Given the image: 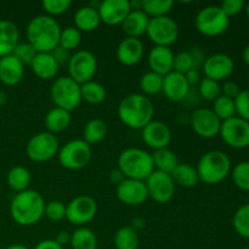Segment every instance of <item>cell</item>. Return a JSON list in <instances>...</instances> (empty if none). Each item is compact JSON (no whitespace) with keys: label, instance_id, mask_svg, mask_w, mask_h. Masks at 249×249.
<instances>
[{"label":"cell","instance_id":"cell-28","mask_svg":"<svg viewBox=\"0 0 249 249\" xmlns=\"http://www.w3.org/2000/svg\"><path fill=\"white\" fill-rule=\"evenodd\" d=\"M71 121H72L71 112L58 108V107H53L46 113L44 123H45L46 131L55 135V134L62 133L63 130H66L70 126Z\"/></svg>","mask_w":249,"mask_h":249},{"label":"cell","instance_id":"cell-61","mask_svg":"<svg viewBox=\"0 0 249 249\" xmlns=\"http://www.w3.org/2000/svg\"><path fill=\"white\" fill-rule=\"evenodd\" d=\"M248 84H249V74H248Z\"/></svg>","mask_w":249,"mask_h":249},{"label":"cell","instance_id":"cell-37","mask_svg":"<svg viewBox=\"0 0 249 249\" xmlns=\"http://www.w3.org/2000/svg\"><path fill=\"white\" fill-rule=\"evenodd\" d=\"M140 89L145 96L160 94L163 89V77L151 71L145 73L140 79Z\"/></svg>","mask_w":249,"mask_h":249},{"label":"cell","instance_id":"cell-49","mask_svg":"<svg viewBox=\"0 0 249 249\" xmlns=\"http://www.w3.org/2000/svg\"><path fill=\"white\" fill-rule=\"evenodd\" d=\"M240 87H238L235 82H232V80H226V82L221 85V95L229 97V99L235 100L236 96L240 94Z\"/></svg>","mask_w":249,"mask_h":249},{"label":"cell","instance_id":"cell-3","mask_svg":"<svg viewBox=\"0 0 249 249\" xmlns=\"http://www.w3.org/2000/svg\"><path fill=\"white\" fill-rule=\"evenodd\" d=\"M155 107L152 101L142 94L126 95L118 106V117L122 123L131 129H142L153 121Z\"/></svg>","mask_w":249,"mask_h":249},{"label":"cell","instance_id":"cell-8","mask_svg":"<svg viewBox=\"0 0 249 249\" xmlns=\"http://www.w3.org/2000/svg\"><path fill=\"white\" fill-rule=\"evenodd\" d=\"M91 146L84 140H71L60 147L57 153L58 162L65 169L80 170L91 160Z\"/></svg>","mask_w":249,"mask_h":249},{"label":"cell","instance_id":"cell-56","mask_svg":"<svg viewBox=\"0 0 249 249\" xmlns=\"http://www.w3.org/2000/svg\"><path fill=\"white\" fill-rule=\"evenodd\" d=\"M242 58H243V62L249 67V44L243 49V53H242Z\"/></svg>","mask_w":249,"mask_h":249},{"label":"cell","instance_id":"cell-39","mask_svg":"<svg viewBox=\"0 0 249 249\" xmlns=\"http://www.w3.org/2000/svg\"><path fill=\"white\" fill-rule=\"evenodd\" d=\"M82 43V32L75 27H66L61 29L58 46L67 51H73Z\"/></svg>","mask_w":249,"mask_h":249},{"label":"cell","instance_id":"cell-27","mask_svg":"<svg viewBox=\"0 0 249 249\" xmlns=\"http://www.w3.org/2000/svg\"><path fill=\"white\" fill-rule=\"evenodd\" d=\"M100 23H101V18H100L99 11L89 5L79 7L75 12L74 24L75 28L79 29L80 32L89 33V32L95 31L100 26Z\"/></svg>","mask_w":249,"mask_h":249},{"label":"cell","instance_id":"cell-14","mask_svg":"<svg viewBox=\"0 0 249 249\" xmlns=\"http://www.w3.org/2000/svg\"><path fill=\"white\" fill-rule=\"evenodd\" d=\"M147 187L148 197L157 203H167L173 198L175 194V184L170 174L155 170L145 180Z\"/></svg>","mask_w":249,"mask_h":249},{"label":"cell","instance_id":"cell-47","mask_svg":"<svg viewBox=\"0 0 249 249\" xmlns=\"http://www.w3.org/2000/svg\"><path fill=\"white\" fill-rule=\"evenodd\" d=\"M236 116L249 122V89L241 90L235 99Z\"/></svg>","mask_w":249,"mask_h":249},{"label":"cell","instance_id":"cell-51","mask_svg":"<svg viewBox=\"0 0 249 249\" xmlns=\"http://www.w3.org/2000/svg\"><path fill=\"white\" fill-rule=\"evenodd\" d=\"M124 179H125V177H124V174L121 172L119 168L112 169L111 172H109V181H111L113 185H116V187L118 186L121 182H123Z\"/></svg>","mask_w":249,"mask_h":249},{"label":"cell","instance_id":"cell-12","mask_svg":"<svg viewBox=\"0 0 249 249\" xmlns=\"http://www.w3.org/2000/svg\"><path fill=\"white\" fill-rule=\"evenodd\" d=\"M219 135L224 142L236 150H242L249 146V122L235 116L221 122Z\"/></svg>","mask_w":249,"mask_h":249},{"label":"cell","instance_id":"cell-16","mask_svg":"<svg viewBox=\"0 0 249 249\" xmlns=\"http://www.w3.org/2000/svg\"><path fill=\"white\" fill-rule=\"evenodd\" d=\"M202 68H203L206 78L220 83L231 77L233 70H235V62L231 58V56L223 53H218L208 56L204 60Z\"/></svg>","mask_w":249,"mask_h":249},{"label":"cell","instance_id":"cell-50","mask_svg":"<svg viewBox=\"0 0 249 249\" xmlns=\"http://www.w3.org/2000/svg\"><path fill=\"white\" fill-rule=\"evenodd\" d=\"M51 55H53V58L56 60L58 67H61V66L68 65L71 56H72L70 53V51L65 50V49H62L61 46H57L56 49H53V50L51 51Z\"/></svg>","mask_w":249,"mask_h":249},{"label":"cell","instance_id":"cell-42","mask_svg":"<svg viewBox=\"0 0 249 249\" xmlns=\"http://www.w3.org/2000/svg\"><path fill=\"white\" fill-rule=\"evenodd\" d=\"M232 181L242 191L249 192V160L240 162L231 170Z\"/></svg>","mask_w":249,"mask_h":249},{"label":"cell","instance_id":"cell-20","mask_svg":"<svg viewBox=\"0 0 249 249\" xmlns=\"http://www.w3.org/2000/svg\"><path fill=\"white\" fill-rule=\"evenodd\" d=\"M165 97L172 102L184 101L190 91V84L184 74L172 71L163 77V89Z\"/></svg>","mask_w":249,"mask_h":249},{"label":"cell","instance_id":"cell-41","mask_svg":"<svg viewBox=\"0 0 249 249\" xmlns=\"http://www.w3.org/2000/svg\"><path fill=\"white\" fill-rule=\"evenodd\" d=\"M198 94L206 101H215L221 95L220 83L204 77L198 83Z\"/></svg>","mask_w":249,"mask_h":249},{"label":"cell","instance_id":"cell-57","mask_svg":"<svg viewBox=\"0 0 249 249\" xmlns=\"http://www.w3.org/2000/svg\"><path fill=\"white\" fill-rule=\"evenodd\" d=\"M7 104V95L5 92L0 91V107L5 106Z\"/></svg>","mask_w":249,"mask_h":249},{"label":"cell","instance_id":"cell-24","mask_svg":"<svg viewBox=\"0 0 249 249\" xmlns=\"http://www.w3.org/2000/svg\"><path fill=\"white\" fill-rule=\"evenodd\" d=\"M19 43V32L16 24L9 19H0V58L14 53Z\"/></svg>","mask_w":249,"mask_h":249},{"label":"cell","instance_id":"cell-35","mask_svg":"<svg viewBox=\"0 0 249 249\" xmlns=\"http://www.w3.org/2000/svg\"><path fill=\"white\" fill-rule=\"evenodd\" d=\"M113 243L116 249H138L140 240L131 226H123L114 233Z\"/></svg>","mask_w":249,"mask_h":249},{"label":"cell","instance_id":"cell-44","mask_svg":"<svg viewBox=\"0 0 249 249\" xmlns=\"http://www.w3.org/2000/svg\"><path fill=\"white\" fill-rule=\"evenodd\" d=\"M72 5L71 0H43L41 6L48 16H58L65 14Z\"/></svg>","mask_w":249,"mask_h":249},{"label":"cell","instance_id":"cell-9","mask_svg":"<svg viewBox=\"0 0 249 249\" xmlns=\"http://www.w3.org/2000/svg\"><path fill=\"white\" fill-rule=\"evenodd\" d=\"M60 150L57 138L49 131H41L29 139L26 146L27 156L36 163L48 162L55 157Z\"/></svg>","mask_w":249,"mask_h":249},{"label":"cell","instance_id":"cell-26","mask_svg":"<svg viewBox=\"0 0 249 249\" xmlns=\"http://www.w3.org/2000/svg\"><path fill=\"white\" fill-rule=\"evenodd\" d=\"M148 23H150V17L142 10H131L122 23V28L126 36L139 39L141 36L146 34Z\"/></svg>","mask_w":249,"mask_h":249},{"label":"cell","instance_id":"cell-52","mask_svg":"<svg viewBox=\"0 0 249 249\" xmlns=\"http://www.w3.org/2000/svg\"><path fill=\"white\" fill-rule=\"evenodd\" d=\"M34 249H63V247L58 245L55 240H43L36 243Z\"/></svg>","mask_w":249,"mask_h":249},{"label":"cell","instance_id":"cell-15","mask_svg":"<svg viewBox=\"0 0 249 249\" xmlns=\"http://www.w3.org/2000/svg\"><path fill=\"white\" fill-rule=\"evenodd\" d=\"M191 126L201 138L213 139L220 133L221 121L212 108H197L191 114Z\"/></svg>","mask_w":249,"mask_h":249},{"label":"cell","instance_id":"cell-55","mask_svg":"<svg viewBox=\"0 0 249 249\" xmlns=\"http://www.w3.org/2000/svg\"><path fill=\"white\" fill-rule=\"evenodd\" d=\"M145 224H146L145 219L138 216V218H134L133 220H131V228L138 232L139 230H142V229L145 228Z\"/></svg>","mask_w":249,"mask_h":249},{"label":"cell","instance_id":"cell-5","mask_svg":"<svg viewBox=\"0 0 249 249\" xmlns=\"http://www.w3.org/2000/svg\"><path fill=\"white\" fill-rule=\"evenodd\" d=\"M118 168L126 179L145 181L153 172L152 155L142 148L130 147L124 150L118 157Z\"/></svg>","mask_w":249,"mask_h":249},{"label":"cell","instance_id":"cell-22","mask_svg":"<svg viewBox=\"0 0 249 249\" xmlns=\"http://www.w3.org/2000/svg\"><path fill=\"white\" fill-rule=\"evenodd\" d=\"M147 62L151 72L164 77L173 71L174 53L172 49L167 46H153L148 53Z\"/></svg>","mask_w":249,"mask_h":249},{"label":"cell","instance_id":"cell-45","mask_svg":"<svg viewBox=\"0 0 249 249\" xmlns=\"http://www.w3.org/2000/svg\"><path fill=\"white\" fill-rule=\"evenodd\" d=\"M36 53H38L36 51V49L27 41V43H18V45L15 48L12 55L23 66H31L32 61L34 60Z\"/></svg>","mask_w":249,"mask_h":249},{"label":"cell","instance_id":"cell-58","mask_svg":"<svg viewBox=\"0 0 249 249\" xmlns=\"http://www.w3.org/2000/svg\"><path fill=\"white\" fill-rule=\"evenodd\" d=\"M5 249H28L26 247V246L23 245H11L9 246V247H6Z\"/></svg>","mask_w":249,"mask_h":249},{"label":"cell","instance_id":"cell-48","mask_svg":"<svg viewBox=\"0 0 249 249\" xmlns=\"http://www.w3.org/2000/svg\"><path fill=\"white\" fill-rule=\"evenodd\" d=\"M219 6L223 10L224 14L230 18V17L241 14L245 10L246 2L243 0H225Z\"/></svg>","mask_w":249,"mask_h":249},{"label":"cell","instance_id":"cell-46","mask_svg":"<svg viewBox=\"0 0 249 249\" xmlns=\"http://www.w3.org/2000/svg\"><path fill=\"white\" fill-rule=\"evenodd\" d=\"M44 216L50 221H61L66 219V206L61 201H50L45 204Z\"/></svg>","mask_w":249,"mask_h":249},{"label":"cell","instance_id":"cell-2","mask_svg":"<svg viewBox=\"0 0 249 249\" xmlns=\"http://www.w3.org/2000/svg\"><path fill=\"white\" fill-rule=\"evenodd\" d=\"M45 201L36 190H26L15 195L10 203V214L15 223L32 226L40 221L45 211Z\"/></svg>","mask_w":249,"mask_h":249},{"label":"cell","instance_id":"cell-10","mask_svg":"<svg viewBox=\"0 0 249 249\" xmlns=\"http://www.w3.org/2000/svg\"><path fill=\"white\" fill-rule=\"evenodd\" d=\"M146 34L155 46L169 48L179 38V26L169 16L155 17L150 18Z\"/></svg>","mask_w":249,"mask_h":249},{"label":"cell","instance_id":"cell-40","mask_svg":"<svg viewBox=\"0 0 249 249\" xmlns=\"http://www.w3.org/2000/svg\"><path fill=\"white\" fill-rule=\"evenodd\" d=\"M232 226L236 232L249 240V203L241 206L232 216Z\"/></svg>","mask_w":249,"mask_h":249},{"label":"cell","instance_id":"cell-29","mask_svg":"<svg viewBox=\"0 0 249 249\" xmlns=\"http://www.w3.org/2000/svg\"><path fill=\"white\" fill-rule=\"evenodd\" d=\"M175 186H181L185 189L195 187L199 182L198 174H197L196 168L187 163H179L173 173L170 174Z\"/></svg>","mask_w":249,"mask_h":249},{"label":"cell","instance_id":"cell-21","mask_svg":"<svg viewBox=\"0 0 249 249\" xmlns=\"http://www.w3.org/2000/svg\"><path fill=\"white\" fill-rule=\"evenodd\" d=\"M143 53H145V49H143V44L140 39L126 36L118 44L117 58L122 65L131 67L140 62Z\"/></svg>","mask_w":249,"mask_h":249},{"label":"cell","instance_id":"cell-4","mask_svg":"<svg viewBox=\"0 0 249 249\" xmlns=\"http://www.w3.org/2000/svg\"><path fill=\"white\" fill-rule=\"evenodd\" d=\"M231 160L225 152L218 150L204 153L197 164L199 181L206 185H218L231 173Z\"/></svg>","mask_w":249,"mask_h":249},{"label":"cell","instance_id":"cell-18","mask_svg":"<svg viewBox=\"0 0 249 249\" xmlns=\"http://www.w3.org/2000/svg\"><path fill=\"white\" fill-rule=\"evenodd\" d=\"M101 22L107 26H118L124 22L131 11L128 0H102L97 9Z\"/></svg>","mask_w":249,"mask_h":249},{"label":"cell","instance_id":"cell-36","mask_svg":"<svg viewBox=\"0 0 249 249\" xmlns=\"http://www.w3.org/2000/svg\"><path fill=\"white\" fill-rule=\"evenodd\" d=\"M174 6L172 0H143L142 11L151 18L168 16Z\"/></svg>","mask_w":249,"mask_h":249},{"label":"cell","instance_id":"cell-1","mask_svg":"<svg viewBox=\"0 0 249 249\" xmlns=\"http://www.w3.org/2000/svg\"><path fill=\"white\" fill-rule=\"evenodd\" d=\"M61 29L60 23L53 17L39 15L29 21L27 39L36 53H51L58 46Z\"/></svg>","mask_w":249,"mask_h":249},{"label":"cell","instance_id":"cell-19","mask_svg":"<svg viewBox=\"0 0 249 249\" xmlns=\"http://www.w3.org/2000/svg\"><path fill=\"white\" fill-rule=\"evenodd\" d=\"M141 136L146 145L153 151L167 148L172 141V131L169 126L160 121H151L141 129Z\"/></svg>","mask_w":249,"mask_h":249},{"label":"cell","instance_id":"cell-31","mask_svg":"<svg viewBox=\"0 0 249 249\" xmlns=\"http://www.w3.org/2000/svg\"><path fill=\"white\" fill-rule=\"evenodd\" d=\"M7 185L10 189L14 190L16 194L22 191H26L29 189L31 185V173L27 168L17 165V167L11 168L7 173Z\"/></svg>","mask_w":249,"mask_h":249},{"label":"cell","instance_id":"cell-6","mask_svg":"<svg viewBox=\"0 0 249 249\" xmlns=\"http://www.w3.org/2000/svg\"><path fill=\"white\" fill-rule=\"evenodd\" d=\"M50 96L56 107L65 111L72 112L82 104L80 85L77 82L67 77H60L53 83Z\"/></svg>","mask_w":249,"mask_h":249},{"label":"cell","instance_id":"cell-7","mask_svg":"<svg viewBox=\"0 0 249 249\" xmlns=\"http://www.w3.org/2000/svg\"><path fill=\"white\" fill-rule=\"evenodd\" d=\"M197 31L206 36H218L228 31L230 18L224 14L220 6L209 5L199 10L196 16Z\"/></svg>","mask_w":249,"mask_h":249},{"label":"cell","instance_id":"cell-23","mask_svg":"<svg viewBox=\"0 0 249 249\" xmlns=\"http://www.w3.org/2000/svg\"><path fill=\"white\" fill-rule=\"evenodd\" d=\"M24 66L14 55L0 58V82L6 87H15L22 80Z\"/></svg>","mask_w":249,"mask_h":249},{"label":"cell","instance_id":"cell-54","mask_svg":"<svg viewBox=\"0 0 249 249\" xmlns=\"http://www.w3.org/2000/svg\"><path fill=\"white\" fill-rule=\"evenodd\" d=\"M55 241L63 247V246L68 245L71 242V233L67 232V231H60L57 233V236H56Z\"/></svg>","mask_w":249,"mask_h":249},{"label":"cell","instance_id":"cell-53","mask_svg":"<svg viewBox=\"0 0 249 249\" xmlns=\"http://www.w3.org/2000/svg\"><path fill=\"white\" fill-rule=\"evenodd\" d=\"M185 78H186V80H187V83L190 84V87H191V85H195V84H198V83L201 82V77H199V70L192 68L191 71H189V72L185 74Z\"/></svg>","mask_w":249,"mask_h":249},{"label":"cell","instance_id":"cell-59","mask_svg":"<svg viewBox=\"0 0 249 249\" xmlns=\"http://www.w3.org/2000/svg\"><path fill=\"white\" fill-rule=\"evenodd\" d=\"M245 9H246V14H247V17H248V19H249V2H247V4H246Z\"/></svg>","mask_w":249,"mask_h":249},{"label":"cell","instance_id":"cell-32","mask_svg":"<svg viewBox=\"0 0 249 249\" xmlns=\"http://www.w3.org/2000/svg\"><path fill=\"white\" fill-rule=\"evenodd\" d=\"M72 249H97V237L90 229L80 226L71 233Z\"/></svg>","mask_w":249,"mask_h":249},{"label":"cell","instance_id":"cell-11","mask_svg":"<svg viewBox=\"0 0 249 249\" xmlns=\"http://www.w3.org/2000/svg\"><path fill=\"white\" fill-rule=\"evenodd\" d=\"M68 67V77L72 78L74 82L82 85L90 82L94 78L97 71L96 56L88 50L75 51L70 58Z\"/></svg>","mask_w":249,"mask_h":249},{"label":"cell","instance_id":"cell-25","mask_svg":"<svg viewBox=\"0 0 249 249\" xmlns=\"http://www.w3.org/2000/svg\"><path fill=\"white\" fill-rule=\"evenodd\" d=\"M31 68L39 79L50 80L56 77L60 67L51 53H38L32 61Z\"/></svg>","mask_w":249,"mask_h":249},{"label":"cell","instance_id":"cell-34","mask_svg":"<svg viewBox=\"0 0 249 249\" xmlns=\"http://www.w3.org/2000/svg\"><path fill=\"white\" fill-rule=\"evenodd\" d=\"M80 94H82V100H84L89 105H100L106 100L105 87L101 83L94 82V80L80 85Z\"/></svg>","mask_w":249,"mask_h":249},{"label":"cell","instance_id":"cell-38","mask_svg":"<svg viewBox=\"0 0 249 249\" xmlns=\"http://www.w3.org/2000/svg\"><path fill=\"white\" fill-rule=\"evenodd\" d=\"M212 111L215 113V116L221 122L228 121V119L236 116L235 100L229 99V97L220 95L215 101H213V108H212Z\"/></svg>","mask_w":249,"mask_h":249},{"label":"cell","instance_id":"cell-17","mask_svg":"<svg viewBox=\"0 0 249 249\" xmlns=\"http://www.w3.org/2000/svg\"><path fill=\"white\" fill-rule=\"evenodd\" d=\"M116 194L119 201L126 206H140L148 198L145 181L126 178L117 186Z\"/></svg>","mask_w":249,"mask_h":249},{"label":"cell","instance_id":"cell-43","mask_svg":"<svg viewBox=\"0 0 249 249\" xmlns=\"http://www.w3.org/2000/svg\"><path fill=\"white\" fill-rule=\"evenodd\" d=\"M192 68H195V61L191 51H180L174 55V63H173L174 72L185 75Z\"/></svg>","mask_w":249,"mask_h":249},{"label":"cell","instance_id":"cell-30","mask_svg":"<svg viewBox=\"0 0 249 249\" xmlns=\"http://www.w3.org/2000/svg\"><path fill=\"white\" fill-rule=\"evenodd\" d=\"M151 155H152L153 167H155V170H158V172L172 174L173 170L179 164L177 155L168 147L153 151Z\"/></svg>","mask_w":249,"mask_h":249},{"label":"cell","instance_id":"cell-13","mask_svg":"<svg viewBox=\"0 0 249 249\" xmlns=\"http://www.w3.org/2000/svg\"><path fill=\"white\" fill-rule=\"evenodd\" d=\"M97 214V203L92 197L77 196L66 206V219L71 224L83 226L90 223Z\"/></svg>","mask_w":249,"mask_h":249},{"label":"cell","instance_id":"cell-33","mask_svg":"<svg viewBox=\"0 0 249 249\" xmlns=\"http://www.w3.org/2000/svg\"><path fill=\"white\" fill-rule=\"evenodd\" d=\"M107 134V125L101 119H91L85 124L83 129V140L88 145H95V143L101 142Z\"/></svg>","mask_w":249,"mask_h":249},{"label":"cell","instance_id":"cell-60","mask_svg":"<svg viewBox=\"0 0 249 249\" xmlns=\"http://www.w3.org/2000/svg\"><path fill=\"white\" fill-rule=\"evenodd\" d=\"M242 249H249V247H246V248H242Z\"/></svg>","mask_w":249,"mask_h":249}]
</instances>
